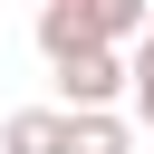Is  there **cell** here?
I'll return each mask as SVG.
<instances>
[{"mask_svg": "<svg viewBox=\"0 0 154 154\" xmlns=\"http://www.w3.org/2000/svg\"><path fill=\"white\" fill-rule=\"evenodd\" d=\"M125 96V48H77V58H58V106H116Z\"/></svg>", "mask_w": 154, "mask_h": 154, "instance_id": "6da1fadb", "label": "cell"}, {"mask_svg": "<svg viewBox=\"0 0 154 154\" xmlns=\"http://www.w3.org/2000/svg\"><path fill=\"white\" fill-rule=\"evenodd\" d=\"M38 48H48V67H58V58H77V48H96L87 0H38ZM106 48H116V38H106Z\"/></svg>", "mask_w": 154, "mask_h": 154, "instance_id": "7a4b0ae2", "label": "cell"}, {"mask_svg": "<svg viewBox=\"0 0 154 154\" xmlns=\"http://www.w3.org/2000/svg\"><path fill=\"white\" fill-rule=\"evenodd\" d=\"M58 154H135V135H125L116 106H67V144Z\"/></svg>", "mask_w": 154, "mask_h": 154, "instance_id": "3957f363", "label": "cell"}, {"mask_svg": "<svg viewBox=\"0 0 154 154\" xmlns=\"http://www.w3.org/2000/svg\"><path fill=\"white\" fill-rule=\"evenodd\" d=\"M67 144V106H19L0 125V154H58Z\"/></svg>", "mask_w": 154, "mask_h": 154, "instance_id": "277c9868", "label": "cell"}, {"mask_svg": "<svg viewBox=\"0 0 154 154\" xmlns=\"http://www.w3.org/2000/svg\"><path fill=\"white\" fill-rule=\"evenodd\" d=\"M144 10H154V0H87L96 38H116V48H135V38H144Z\"/></svg>", "mask_w": 154, "mask_h": 154, "instance_id": "5b68a950", "label": "cell"}, {"mask_svg": "<svg viewBox=\"0 0 154 154\" xmlns=\"http://www.w3.org/2000/svg\"><path fill=\"white\" fill-rule=\"evenodd\" d=\"M125 96H135V116L154 125V38H135V58H125Z\"/></svg>", "mask_w": 154, "mask_h": 154, "instance_id": "8992f818", "label": "cell"}, {"mask_svg": "<svg viewBox=\"0 0 154 154\" xmlns=\"http://www.w3.org/2000/svg\"><path fill=\"white\" fill-rule=\"evenodd\" d=\"M144 38H154V10H144Z\"/></svg>", "mask_w": 154, "mask_h": 154, "instance_id": "52a82bcc", "label": "cell"}]
</instances>
